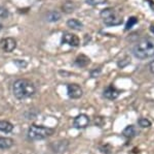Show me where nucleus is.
I'll list each match as a JSON object with an SVG mask.
<instances>
[{
    "label": "nucleus",
    "mask_w": 154,
    "mask_h": 154,
    "mask_svg": "<svg viewBox=\"0 0 154 154\" xmlns=\"http://www.w3.org/2000/svg\"><path fill=\"white\" fill-rule=\"evenodd\" d=\"M106 1L107 0H86V3L89 4V5L96 6V5H99V4L105 3Z\"/></svg>",
    "instance_id": "aec40b11"
},
{
    "label": "nucleus",
    "mask_w": 154,
    "mask_h": 154,
    "mask_svg": "<svg viewBox=\"0 0 154 154\" xmlns=\"http://www.w3.org/2000/svg\"><path fill=\"white\" fill-rule=\"evenodd\" d=\"M62 44H67L69 46L73 47V48H77L80 44V39L76 34L66 32V33L63 34V37H62Z\"/></svg>",
    "instance_id": "423d86ee"
},
{
    "label": "nucleus",
    "mask_w": 154,
    "mask_h": 154,
    "mask_svg": "<svg viewBox=\"0 0 154 154\" xmlns=\"http://www.w3.org/2000/svg\"><path fill=\"white\" fill-rule=\"evenodd\" d=\"M61 18L62 17H61V15H60V12L57 11H48L45 16L46 21L49 22V23H57V22L61 20Z\"/></svg>",
    "instance_id": "9b49d317"
},
{
    "label": "nucleus",
    "mask_w": 154,
    "mask_h": 154,
    "mask_svg": "<svg viewBox=\"0 0 154 154\" xmlns=\"http://www.w3.org/2000/svg\"><path fill=\"white\" fill-rule=\"evenodd\" d=\"M14 124L7 120H0V131L4 133H9L14 130Z\"/></svg>",
    "instance_id": "9d476101"
},
{
    "label": "nucleus",
    "mask_w": 154,
    "mask_h": 154,
    "mask_svg": "<svg viewBox=\"0 0 154 154\" xmlns=\"http://www.w3.org/2000/svg\"><path fill=\"white\" fill-rule=\"evenodd\" d=\"M137 21H138L137 18H135V17H131V18L128 20V22L125 23V29H126V30H130L131 27H134V25L137 24Z\"/></svg>",
    "instance_id": "a211bd4d"
},
{
    "label": "nucleus",
    "mask_w": 154,
    "mask_h": 154,
    "mask_svg": "<svg viewBox=\"0 0 154 154\" xmlns=\"http://www.w3.org/2000/svg\"><path fill=\"white\" fill-rule=\"evenodd\" d=\"M0 47H1V49L3 50L4 52L9 53V52H12L16 49L17 41H16V39L12 38V37H4V38H2L1 41H0Z\"/></svg>",
    "instance_id": "6e6552de"
},
{
    "label": "nucleus",
    "mask_w": 154,
    "mask_h": 154,
    "mask_svg": "<svg viewBox=\"0 0 154 154\" xmlns=\"http://www.w3.org/2000/svg\"><path fill=\"white\" fill-rule=\"evenodd\" d=\"M75 9V3L73 1H66L64 2V4L62 5V11H63L65 14H71V12L74 11Z\"/></svg>",
    "instance_id": "2eb2a0df"
},
{
    "label": "nucleus",
    "mask_w": 154,
    "mask_h": 154,
    "mask_svg": "<svg viewBox=\"0 0 154 154\" xmlns=\"http://www.w3.org/2000/svg\"><path fill=\"white\" fill-rule=\"evenodd\" d=\"M89 62V58L88 56L83 55V54H80V55L77 56V58L75 59V65L79 66V67H84V66L88 65Z\"/></svg>",
    "instance_id": "f8f14e48"
},
{
    "label": "nucleus",
    "mask_w": 154,
    "mask_h": 154,
    "mask_svg": "<svg viewBox=\"0 0 154 154\" xmlns=\"http://www.w3.org/2000/svg\"><path fill=\"white\" fill-rule=\"evenodd\" d=\"M120 93H121V91L118 90V89H116L114 86H109L104 90L103 96L105 98L109 99V100H114V99H116L118 97Z\"/></svg>",
    "instance_id": "1a4fd4ad"
},
{
    "label": "nucleus",
    "mask_w": 154,
    "mask_h": 154,
    "mask_svg": "<svg viewBox=\"0 0 154 154\" xmlns=\"http://www.w3.org/2000/svg\"><path fill=\"white\" fill-rule=\"evenodd\" d=\"M8 15H9V12L5 7L0 5V19H5L8 17Z\"/></svg>",
    "instance_id": "6ab92c4d"
},
{
    "label": "nucleus",
    "mask_w": 154,
    "mask_h": 154,
    "mask_svg": "<svg viewBox=\"0 0 154 154\" xmlns=\"http://www.w3.org/2000/svg\"><path fill=\"white\" fill-rule=\"evenodd\" d=\"M149 70H150L152 74H154V59L151 60L150 63H149Z\"/></svg>",
    "instance_id": "5701e85b"
},
{
    "label": "nucleus",
    "mask_w": 154,
    "mask_h": 154,
    "mask_svg": "<svg viewBox=\"0 0 154 154\" xmlns=\"http://www.w3.org/2000/svg\"><path fill=\"white\" fill-rule=\"evenodd\" d=\"M54 133V128L46 127V126L32 124L28 129V138L33 141H41L53 136Z\"/></svg>",
    "instance_id": "7ed1b4c3"
},
{
    "label": "nucleus",
    "mask_w": 154,
    "mask_h": 154,
    "mask_svg": "<svg viewBox=\"0 0 154 154\" xmlns=\"http://www.w3.org/2000/svg\"><path fill=\"white\" fill-rule=\"evenodd\" d=\"M89 122H91V119H89L88 115H85V114H80V115H78L74 119L73 126L76 129H83V128L88 127Z\"/></svg>",
    "instance_id": "0eeeda50"
},
{
    "label": "nucleus",
    "mask_w": 154,
    "mask_h": 154,
    "mask_svg": "<svg viewBox=\"0 0 154 154\" xmlns=\"http://www.w3.org/2000/svg\"><path fill=\"white\" fill-rule=\"evenodd\" d=\"M14 64H16L17 66H19L20 68H25L28 66V62L25 61V60H14Z\"/></svg>",
    "instance_id": "412c9836"
},
{
    "label": "nucleus",
    "mask_w": 154,
    "mask_h": 154,
    "mask_svg": "<svg viewBox=\"0 0 154 154\" xmlns=\"http://www.w3.org/2000/svg\"><path fill=\"white\" fill-rule=\"evenodd\" d=\"M138 124L143 128L150 127V126H151V121H149L148 119H146V118H140L138 120Z\"/></svg>",
    "instance_id": "f3484780"
},
{
    "label": "nucleus",
    "mask_w": 154,
    "mask_h": 154,
    "mask_svg": "<svg viewBox=\"0 0 154 154\" xmlns=\"http://www.w3.org/2000/svg\"><path fill=\"white\" fill-rule=\"evenodd\" d=\"M36 89L32 82L26 79H20L17 80L12 85V92L14 95L18 99L29 98L35 93Z\"/></svg>",
    "instance_id": "f257e3e1"
},
{
    "label": "nucleus",
    "mask_w": 154,
    "mask_h": 154,
    "mask_svg": "<svg viewBox=\"0 0 154 154\" xmlns=\"http://www.w3.org/2000/svg\"><path fill=\"white\" fill-rule=\"evenodd\" d=\"M122 135L128 139H131L134 138L136 135V128L134 125H128L126 127L123 129L122 131Z\"/></svg>",
    "instance_id": "dca6fc26"
},
{
    "label": "nucleus",
    "mask_w": 154,
    "mask_h": 154,
    "mask_svg": "<svg viewBox=\"0 0 154 154\" xmlns=\"http://www.w3.org/2000/svg\"><path fill=\"white\" fill-rule=\"evenodd\" d=\"M1 28H2V25H1V24H0V30H1Z\"/></svg>",
    "instance_id": "393cba45"
},
{
    "label": "nucleus",
    "mask_w": 154,
    "mask_h": 154,
    "mask_svg": "<svg viewBox=\"0 0 154 154\" xmlns=\"http://www.w3.org/2000/svg\"><path fill=\"white\" fill-rule=\"evenodd\" d=\"M67 94L71 99H79L83 95V90L78 84L72 83L67 85Z\"/></svg>",
    "instance_id": "39448f33"
},
{
    "label": "nucleus",
    "mask_w": 154,
    "mask_h": 154,
    "mask_svg": "<svg viewBox=\"0 0 154 154\" xmlns=\"http://www.w3.org/2000/svg\"><path fill=\"white\" fill-rule=\"evenodd\" d=\"M101 17L107 26H115L121 24V19L118 18L113 8H105L101 11Z\"/></svg>",
    "instance_id": "20e7f679"
},
{
    "label": "nucleus",
    "mask_w": 154,
    "mask_h": 154,
    "mask_svg": "<svg viewBox=\"0 0 154 154\" xmlns=\"http://www.w3.org/2000/svg\"><path fill=\"white\" fill-rule=\"evenodd\" d=\"M101 74V69H95V70H91V77H97Z\"/></svg>",
    "instance_id": "4be33fe9"
},
{
    "label": "nucleus",
    "mask_w": 154,
    "mask_h": 154,
    "mask_svg": "<svg viewBox=\"0 0 154 154\" xmlns=\"http://www.w3.org/2000/svg\"><path fill=\"white\" fill-rule=\"evenodd\" d=\"M14 140L11 138H5V136H1L0 138V149H9L14 146Z\"/></svg>",
    "instance_id": "ddd939ff"
},
{
    "label": "nucleus",
    "mask_w": 154,
    "mask_h": 154,
    "mask_svg": "<svg viewBox=\"0 0 154 154\" xmlns=\"http://www.w3.org/2000/svg\"><path fill=\"white\" fill-rule=\"evenodd\" d=\"M150 30H151L152 33H154V25H151V26H150Z\"/></svg>",
    "instance_id": "b1692460"
},
{
    "label": "nucleus",
    "mask_w": 154,
    "mask_h": 154,
    "mask_svg": "<svg viewBox=\"0 0 154 154\" xmlns=\"http://www.w3.org/2000/svg\"><path fill=\"white\" fill-rule=\"evenodd\" d=\"M67 26L71 29H74V30H81L83 27L82 23H81L79 20L76 19H70L67 21Z\"/></svg>",
    "instance_id": "4468645a"
},
{
    "label": "nucleus",
    "mask_w": 154,
    "mask_h": 154,
    "mask_svg": "<svg viewBox=\"0 0 154 154\" xmlns=\"http://www.w3.org/2000/svg\"><path fill=\"white\" fill-rule=\"evenodd\" d=\"M133 53L138 59L144 60L154 56V39L144 38L135 44Z\"/></svg>",
    "instance_id": "f03ea898"
}]
</instances>
